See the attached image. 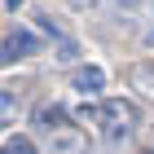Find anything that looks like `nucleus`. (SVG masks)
I'll return each instance as SVG.
<instances>
[{"instance_id": "1", "label": "nucleus", "mask_w": 154, "mask_h": 154, "mask_svg": "<svg viewBox=\"0 0 154 154\" xmlns=\"http://www.w3.org/2000/svg\"><path fill=\"white\" fill-rule=\"evenodd\" d=\"M132 119H137V110L128 106V101H101L97 106V123H101V132H106V141H123L132 132Z\"/></svg>"}, {"instance_id": "2", "label": "nucleus", "mask_w": 154, "mask_h": 154, "mask_svg": "<svg viewBox=\"0 0 154 154\" xmlns=\"http://www.w3.org/2000/svg\"><path fill=\"white\" fill-rule=\"evenodd\" d=\"M40 48V35H31V31H9L5 35V66H13L18 57H31Z\"/></svg>"}, {"instance_id": "3", "label": "nucleus", "mask_w": 154, "mask_h": 154, "mask_svg": "<svg viewBox=\"0 0 154 154\" xmlns=\"http://www.w3.org/2000/svg\"><path fill=\"white\" fill-rule=\"evenodd\" d=\"M101 84H106V75L97 71V66H79L75 71V88L79 93H101Z\"/></svg>"}, {"instance_id": "4", "label": "nucleus", "mask_w": 154, "mask_h": 154, "mask_svg": "<svg viewBox=\"0 0 154 154\" xmlns=\"http://www.w3.org/2000/svg\"><path fill=\"white\" fill-rule=\"evenodd\" d=\"M128 79H132V88H141V93L154 97V62H137L128 71Z\"/></svg>"}, {"instance_id": "5", "label": "nucleus", "mask_w": 154, "mask_h": 154, "mask_svg": "<svg viewBox=\"0 0 154 154\" xmlns=\"http://www.w3.org/2000/svg\"><path fill=\"white\" fill-rule=\"evenodd\" d=\"M35 119H40L44 132H66V110H62V106H44Z\"/></svg>"}, {"instance_id": "6", "label": "nucleus", "mask_w": 154, "mask_h": 154, "mask_svg": "<svg viewBox=\"0 0 154 154\" xmlns=\"http://www.w3.org/2000/svg\"><path fill=\"white\" fill-rule=\"evenodd\" d=\"M5 154H35V145L26 141V137H9L5 141Z\"/></svg>"}, {"instance_id": "7", "label": "nucleus", "mask_w": 154, "mask_h": 154, "mask_svg": "<svg viewBox=\"0 0 154 154\" xmlns=\"http://www.w3.org/2000/svg\"><path fill=\"white\" fill-rule=\"evenodd\" d=\"M5 9H9V13H18V9H22V0H5Z\"/></svg>"}]
</instances>
